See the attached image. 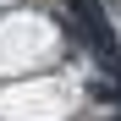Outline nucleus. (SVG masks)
Wrapping results in <instances>:
<instances>
[{
    "label": "nucleus",
    "mask_w": 121,
    "mask_h": 121,
    "mask_svg": "<svg viewBox=\"0 0 121 121\" xmlns=\"http://www.w3.org/2000/svg\"><path fill=\"white\" fill-rule=\"evenodd\" d=\"M72 17H77V28H83V39L99 50V60L110 66V77H121V55H116V39H110V17L99 11V0H66Z\"/></svg>",
    "instance_id": "1"
}]
</instances>
